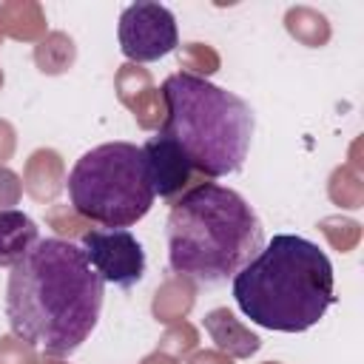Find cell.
Masks as SVG:
<instances>
[{"label": "cell", "instance_id": "cell-8", "mask_svg": "<svg viewBox=\"0 0 364 364\" xmlns=\"http://www.w3.org/2000/svg\"><path fill=\"white\" fill-rule=\"evenodd\" d=\"M139 148H142V156H145V165H148V173H151L154 193L159 199H171V196L182 193V188L193 176V168L185 159V154L179 151V145L171 142L162 134H154Z\"/></svg>", "mask_w": 364, "mask_h": 364}, {"label": "cell", "instance_id": "cell-3", "mask_svg": "<svg viewBox=\"0 0 364 364\" xmlns=\"http://www.w3.org/2000/svg\"><path fill=\"white\" fill-rule=\"evenodd\" d=\"M239 310L264 330L304 333L336 304L327 253L296 233H276L233 276Z\"/></svg>", "mask_w": 364, "mask_h": 364}, {"label": "cell", "instance_id": "cell-2", "mask_svg": "<svg viewBox=\"0 0 364 364\" xmlns=\"http://www.w3.org/2000/svg\"><path fill=\"white\" fill-rule=\"evenodd\" d=\"M165 239L171 270L213 287L233 279L264 247V228L242 193L219 182H199L173 202Z\"/></svg>", "mask_w": 364, "mask_h": 364}, {"label": "cell", "instance_id": "cell-6", "mask_svg": "<svg viewBox=\"0 0 364 364\" xmlns=\"http://www.w3.org/2000/svg\"><path fill=\"white\" fill-rule=\"evenodd\" d=\"M119 48L131 63H154L179 46L176 17L162 3H131L119 14Z\"/></svg>", "mask_w": 364, "mask_h": 364}, {"label": "cell", "instance_id": "cell-7", "mask_svg": "<svg viewBox=\"0 0 364 364\" xmlns=\"http://www.w3.org/2000/svg\"><path fill=\"white\" fill-rule=\"evenodd\" d=\"M80 247L102 284L128 290L145 276V250L128 228H91L82 233Z\"/></svg>", "mask_w": 364, "mask_h": 364}, {"label": "cell", "instance_id": "cell-9", "mask_svg": "<svg viewBox=\"0 0 364 364\" xmlns=\"http://www.w3.org/2000/svg\"><path fill=\"white\" fill-rule=\"evenodd\" d=\"M40 242L37 222L23 210H0V267H14Z\"/></svg>", "mask_w": 364, "mask_h": 364}, {"label": "cell", "instance_id": "cell-5", "mask_svg": "<svg viewBox=\"0 0 364 364\" xmlns=\"http://www.w3.org/2000/svg\"><path fill=\"white\" fill-rule=\"evenodd\" d=\"M65 191L74 210L102 228L139 222L156 199L142 148L131 142H102L85 151L74 162Z\"/></svg>", "mask_w": 364, "mask_h": 364}, {"label": "cell", "instance_id": "cell-4", "mask_svg": "<svg viewBox=\"0 0 364 364\" xmlns=\"http://www.w3.org/2000/svg\"><path fill=\"white\" fill-rule=\"evenodd\" d=\"M159 91L165 119L156 134L176 142L196 173L210 179L239 173L256 128L250 105L191 71L165 77Z\"/></svg>", "mask_w": 364, "mask_h": 364}, {"label": "cell", "instance_id": "cell-1", "mask_svg": "<svg viewBox=\"0 0 364 364\" xmlns=\"http://www.w3.org/2000/svg\"><path fill=\"white\" fill-rule=\"evenodd\" d=\"M105 284L88 264L80 245L40 239L9 273L6 318L28 347L65 358L94 333Z\"/></svg>", "mask_w": 364, "mask_h": 364}]
</instances>
